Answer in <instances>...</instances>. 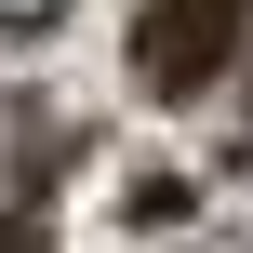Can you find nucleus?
Returning <instances> with one entry per match:
<instances>
[{
    "instance_id": "f257e3e1",
    "label": "nucleus",
    "mask_w": 253,
    "mask_h": 253,
    "mask_svg": "<svg viewBox=\"0 0 253 253\" xmlns=\"http://www.w3.org/2000/svg\"><path fill=\"white\" fill-rule=\"evenodd\" d=\"M227 27H240V0H147L133 13V80L147 93H200L227 67Z\"/></svg>"
}]
</instances>
